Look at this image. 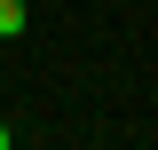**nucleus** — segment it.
<instances>
[{
  "instance_id": "f03ea898",
  "label": "nucleus",
  "mask_w": 158,
  "mask_h": 150,
  "mask_svg": "<svg viewBox=\"0 0 158 150\" xmlns=\"http://www.w3.org/2000/svg\"><path fill=\"white\" fill-rule=\"evenodd\" d=\"M8 142H16V127H8V119H0V150H8Z\"/></svg>"
},
{
  "instance_id": "f257e3e1",
  "label": "nucleus",
  "mask_w": 158,
  "mask_h": 150,
  "mask_svg": "<svg viewBox=\"0 0 158 150\" xmlns=\"http://www.w3.org/2000/svg\"><path fill=\"white\" fill-rule=\"evenodd\" d=\"M0 40H24V0H0Z\"/></svg>"
}]
</instances>
